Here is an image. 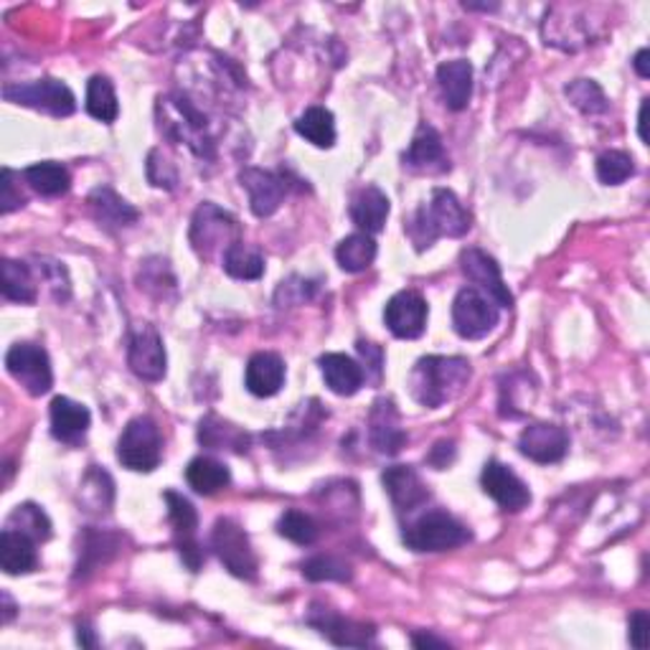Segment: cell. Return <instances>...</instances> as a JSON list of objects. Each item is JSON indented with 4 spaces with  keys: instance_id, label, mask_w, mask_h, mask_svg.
I'll list each match as a JSON object with an SVG mask.
<instances>
[{
    "instance_id": "9a60e30c",
    "label": "cell",
    "mask_w": 650,
    "mask_h": 650,
    "mask_svg": "<svg viewBox=\"0 0 650 650\" xmlns=\"http://www.w3.org/2000/svg\"><path fill=\"white\" fill-rule=\"evenodd\" d=\"M305 621H308L310 628H316L320 636L331 640L333 646L366 648V646H371L376 638V630L371 628V625L348 621V617L335 615L328 607H320V605H312Z\"/></svg>"
},
{
    "instance_id": "836d02e7",
    "label": "cell",
    "mask_w": 650,
    "mask_h": 650,
    "mask_svg": "<svg viewBox=\"0 0 650 650\" xmlns=\"http://www.w3.org/2000/svg\"><path fill=\"white\" fill-rule=\"evenodd\" d=\"M3 297L5 300H13V303H21V305H31L38 300V287H36V280H34V272L26 262H19V260H3Z\"/></svg>"
},
{
    "instance_id": "1f68e13d",
    "label": "cell",
    "mask_w": 650,
    "mask_h": 650,
    "mask_svg": "<svg viewBox=\"0 0 650 650\" xmlns=\"http://www.w3.org/2000/svg\"><path fill=\"white\" fill-rule=\"evenodd\" d=\"M295 132L308 140L316 147H333L335 145V120L333 113L326 107H308L295 120Z\"/></svg>"
},
{
    "instance_id": "5bb4252c",
    "label": "cell",
    "mask_w": 650,
    "mask_h": 650,
    "mask_svg": "<svg viewBox=\"0 0 650 650\" xmlns=\"http://www.w3.org/2000/svg\"><path fill=\"white\" fill-rule=\"evenodd\" d=\"M481 485L485 496H491L504 511L519 513L531 504L529 485L513 473L511 468L498 463V460H488L481 473Z\"/></svg>"
},
{
    "instance_id": "b9f144b4",
    "label": "cell",
    "mask_w": 650,
    "mask_h": 650,
    "mask_svg": "<svg viewBox=\"0 0 650 650\" xmlns=\"http://www.w3.org/2000/svg\"><path fill=\"white\" fill-rule=\"evenodd\" d=\"M303 575L310 582H348L351 567L346 562L331 557V554H318L303 564Z\"/></svg>"
},
{
    "instance_id": "f35d334b",
    "label": "cell",
    "mask_w": 650,
    "mask_h": 650,
    "mask_svg": "<svg viewBox=\"0 0 650 650\" xmlns=\"http://www.w3.org/2000/svg\"><path fill=\"white\" fill-rule=\"evenodd\" d=\"M564 94H567V99L575 105L582 115H602L607 113L610 102L605 97V92L598 82L592 80H575L569 82L567 87H564Z\"/></svg>"
},
{
    "instance_id": "8d00e7d4",
    "label": "cell",
    "mask_w": 650,
    "mask_h": 650,
    "mask_svg": "<svg viewBox=\"0 0 650 650\" xmlns=\"http://www.w3.org/2000/svg\"><path fill=\"white\" fill-rule=\"evenodd\" d=\"M80 488H82V504L87 506V511H97V513L109 511V506H113V498H115V483L105 470L92 465L90 473L84 475Z\"/></svg>"
},
{
    "instance_id": "c3c4849f",
    "label": "cell",
    "mask_w": 650,
    "mask_h": 650,
    "mask_svg": "<svg viewBox=\"0 0 650 650\" xmlns=\"http://www.w3.org/2000/svg\"><path fill=\"white\" fill-rule=\"evenodd\" d=\"M76 643H80L82 648H97L99 646L97 638H94V630L90 628L87 623L76 628Z\"/></svg>"
},
{
    "instance_id": "cb8c5ba5",
    "label": "cell",
    "mask_w": 650,
    "mask_h": 650,
    "mask_svg": "<svg viewBox=\"0 0 650 650\" xmlns=\"http://www.w3.org/2000/svg\"><path fill=\"white\" fill-rule=\"evenodd\" d=\"M437 84H440L445 105L452 113H463L473 97V64L468 59H452L437 67Z\"/></svg>"
},
{
    "instance_id": "44dd1931",
    "label": "cell",
    "mask_w": 650,
    "mask_h": 650,
    "mask_svg": "<svg viewBox=\"0 0 650 650\" xmlns=\"http://www.w3.org/2000/svg\"><path fill=\"white\" fill-rule=\"evenodd\" d=\"M92 414L84 404L69 397H57L51 402V435L64 445H80L87 437Z\"/></svg>"
},
{
    "instance_id": "d6a6232c",
    "label": "cell",
    "mask_w": 650,
    "mask_h": 650,
    "mask_svg": "<svg viewBox=\"0 0 650 650\" xmlns=\"http://www.w3.org/2000/svg\"><path fill=\"white\" fill-rule=\"evenodd\" d=\"M335 260H339L341 270L351 272V275L369 270L376 260L374 237L371 234L356 232V234H351V237L341 239V245L335 247Z\"/></svg>"
},
{
    "instance_id": "e575fe53",
    "label": "cell",
    "mask_w": 650,
    "mask_h": 650,
    "mask_svg": "<svg viewBox=\"0 0 650 650\" xmlns=\"http://www.w3.org/2000/svg\"><path fill=\"white\" fill-rule=\"evenodd\" d=\"M23 178H26V184L42 196H64L69 191V186H72L69 170L61 166V163H54V161L34 163V166L23 170Z\"/></svg>"
},
{
    "instance_id": "681fc988",
    "label": "cell",
    "mask_w": 650,
    "mask_h": 650,
    "mask_svg": "<svg viewBox=\"0 0 650 650\" xmlns=\"http://www.w3.org/2000/svg\"><path fill=\"white\" fill-rule=\"evenodd\" d=\"M648 57H650L648 49H640V51L636 54V61H633V64H636V72H638L640 76H643V80H648V76H650V69H648Z\"/></svg>"
},
{
    "instance_id": "bcb514c9",
    "label": "cell",
    "mask_w": 650,
    "mask_h": 650,
    "mask_svg": "<svg viewBox=\"0 0 650 650\" xmlns=\"http://www.w3.org/2000/svg\"><path fill=\"white\" fill-rule=\"evenodd\" d=\"M452 460H456V445L445 442V440L437 442L433 448V452L427 456V463L435 465L437 470H445L452 463Z\"/></svg>"
},
{
    "instance_id": "f546056e",
    "label": "cell",
    "mask_w": 650,
    "mask_h": 650,
    "mask_svg": "<svg viewBox=\"0 0 650 650\" xmlns=\"http://www.w3.org/2000/svg\"><path fill=\"white\" fill-rule=\"evenodd\" d=\"M120 549V539L107 534V531L87 529L80 546V564H76V577H87L99 564H107Z\"/></svg>"
},
{
    "instance_id": "f1b7e54d",
    "label": "cell",
    "mask_w": 650,
    "mask_h": 650,
    "mask_svg": "<svg viewBox=\"0 0 650 650\" xmlns=\"http://www.w3.org/2000/svg\"><path fill=\"white\" fill-rule=\"evenodd\" d=\"M186 481L199 496H214L232 483V473L214 458H193L186 468Z\"/></svg>"
},
{
    "instance_id": "603a6c76",
    "label": "cell",
    "mask_w": 650,
    "mask_h": 650,
    "mask_svg": "<svg viewBox=\"0 0 650 650\" xmlns=\"http://www.w3.org/2000/svg\"><path fill=\"white\" fill-rule=\"evenodd\" d=\"M389 211H391V201L379 186H364L362 191L354 193V199H351V206H348L351 222H354L364 234H371V237L383 229V224H387L389 218Z\"/></svg>"
},
{
    "instance_id": "3957f363",
    "label": "cell",
    "mask_w": 650,
    "mask_h": 650,
    "mask_svg": "<svg viewBox=\"0 0 650 650\" xmlns=\"http://www.w3.org/2000/svg\"><path fill=\"white\" fill-rule=\"evenodd\" d=\"M404 544L410 546L412 552H450L458 549L470 542V531L463 527L456 516L445 511H427L419 516L417 521H412L410 527L404 529Z\"/></svg>"
},
{
    "instance_id": "277c9868",
    "label": "cell",
    "mask_w": 650,
    "mask_h": 650,
    "mask_svg": "<svg viewBox=\"0 0 650 650\" xmlns=\"http://www.w3.org/2000/svg\"><path fill=\"white\" fill-rule=\"evenodd\" d=\"M163 458V437L153 417H135L117 440V460L132 473H153Z\"/></svg>"
},
{
    "instance_id": "f6af8a7d",
    "label": "cell",
    "mask_w": 650,
    "mask_h": 650,
    "mask_svg": "<svg viewBox=\"0 0 650 650\" xmlns=\"http://www.w3.org/2000/svg\"><path fill=\"white\" fill-rule=\"evenodd\" d=\"M628 628H630V643L638 650H646L650 638V615L646 610H636V613L630 615Z\"/></svg>"
},
{
    "instance_id": "ba28073f",
    "label": "cell",
    "mask_w": 650,
    "mask_h": 650,
    "mask_svg": "<svg viewBox=\"0 0 650 650\" xmlns=\"http://www.w3.org/2000/svg\"><path fill=\"white\" fill-rule=\"evenodd\" d=\"M5 369L31 397H44L54 383L51 358L36 343H13L5 354Z\"/></svg>"
},
{
    "instance_id": "30bf717a",
    "label": "cell",
    "mask_w": 650,
    "mask_h": 650,
    "mask_svg": "<svg viewBox=\"0 0 650 650\" xmlns=\"http://www.w3.org/2000/svg\"><path fill=\"white\" fill-rule=\"evenodd\" d=\"M128 366L130 371L143 381H161L168 369L166 346H163L161 333L155 331V326L143 323L130 333L128 346Z\"/></svg>"
},
{
    "instance_id": "484cf974",
    "label": "cell",
    "mask_w": 650,
    "mask_h": 650,
    "mask_svg": "<svg viewBox=\"0 0 650 650\" xmlns=\"http://www.w3.org/2000/svg\"><path fill=\"white\" fill-rule=\"evenodd\" d=\"M320 371H323L326 387L339 397H354L364 387V366L346 354L320 356Z\"/></svg>"
},
{
    "instance_id": "83f0119b",
    "label": "cell",
    "mask_w": 650,
    "mask_h": 650,
    "mask_svg": "<svg viewBox=\"0 0 650 650\" xmlns=\"http://www.w3.org/2000/svg\"><path fill=\"white\" fill-rule=\"evenodd\" d=\"M199 442L209 450L247 452L249 435L241 427L232 425V422L216 417V414H209L199 425Z\"/></svg>"
},
{
    "instance_id": "4dcf8cb0",
    "label": "cell",
    "mask_w": 650,
    "mask_h": 650,
    "mask_svg": "<svg viewBox=\"0 0 650 650\" xmlns=\"http://www.w3.org/2000/svg\"><path fill=\"white\" fill-rule=\"evenodd\" d=\"M222 268L234 280H260L264 275V257L257 247L237 239L222 255Z\"/></svg>"
},
{
    "instance_id": "d590c367",
    "label": "cell",
    "mask_w": 650,
    "mask_h": 650,
    "mask_svg": "<svg viewBox=\"0 0 650 650\" xmlns=\"http://www.w3.org/2000/svg\"><path fill=\"white\" fill-rule=\"evenodd\" d=\"M87 113L99 122H115L117 115H120V105H117V94L113 82L107 76H92L87 82V102H84Z\"/></svg>"
},
{
    "instance_id": "816d5d0a",
    "label": "cell",
    "mask_w": 650,
    "mask_h": 650,
    "mask_svg": "<svg viewBox=\"0 0 650 650\" xmlns=\"http://www.w3.org/2000/svg\"><path fill=\"white\" fill-rule=\"evenodd\" d=\"M3 605H5V610H3V623H11L13 615H15V605L11 602V598H8V594H3Z\"/></svg>"
},
{
    "instance_id": "74e56055",
    "label": "cell",
    "mask_w": 650,
    "mask_h": 650,
    "mask_svg": "<svg viewBox=\"0 0 650 650\" xmlns=\"http://www.w3.org/2000/svg\"><path fill=\"white\" fill-rule=\"evenodd\" d=\"M5 527L15 529V531H23V534L36 539V542H46V539H51L49 516H46L36 504L15 506L13 513L8 516Z\"/></svg>"
},
{
    "instance_id": "52a82bcc",
    "label": "cell",
    "mask_w": 650,
    "mask_h": 650,
    "mask_svg": "<svg viewBox=\"0 0 650 650\" xmlns=\"http://www.w3.org/2000/svg\"><path fill=\"white\" fill-rule=\"evenodd\" d=\"M500 320V308L475 287H463L452 300V326L465 341H481Z\"/></svg>"
},
{
    "instance_id": "4fadbf2b",
    "label": "cell",
    "mask_w": 650,
    "mask_h": 650,
    "mask_svg": "<svg viewBox=\"0 0 650 650\" xmlns=\"http://www.w3.org/2000/svg\"><path fill=\"white\" fill-rule=\"evenodd\" d=\"M429 305L425 297L414 289H402L397 293L383 308V323L391 331V335L402 341H414L427 331Z\"/></svg>"
},
{
    "instance_id": "7bdbcfd3",
    "label": "cell",
    "mask_w": 650,
    "mask_h": 650,
    "mask_svg": "<svg viewBox=\"0 0 650 650\" xmlns=\"http://www.w3.org/2000/svg\"><path fill=\"white\" fill-rule=\"evenodd\" d=\"M147 178H153V186L158 188H168V191H174L176 184H178V174L174 168V163H168L163 158L161 151H153L147 155Z\"/></svg>"
},
{
    "instance_id": "ac0fdd59",
    "label": "cell",
    "mask_w": 650,
    "mask_h": 650,
    "mask_svg": "<svg viewBox=\"0 0 650 650\" xmlns=\"http://www.w3.org/2000/svg\"><path fill=\"white\" fill-rule=\"evenodd\" d=\"M239 181L241 188H247L249 193V209L260 218L275 214L287 193V181L280 174H275V170L245 168L239 174Z\"/></svg>"
},
{
    "instance_id": "d6986e66",
    "label": "cell",
    "mask_w": 650,
    "mask_h": 650,
    "mask_svg": "<svg viewBox=\"0 0 650 650\" xmlns=\"http://www.w3.org/2000/svg\"><path fill=\"white\" fill-rule=\"evenodd\" d=\"M383 488H387L391 504L399 513H412L429 500V488L422 481L419 473L410 465H391L381 475Z\"/></svg>"
},
{
    "instance_id": "7402d4cb",
    "label": "cell",
    "mask_w": 650,
    "mask_h": 650,
    "mask_svg": "<svg viewBox=\"0 0 650 650\" xmlns=\"http://www.w3.org/2000/svg\"><path fill=\"white\" fill-rule=\"evenodd\" d=\"M245 387L249 394L270 399L275 397L277 391L285 387V362L272 351H260L249 358L247 371H245Z\"/></svg>"
},
{
    "instance_id": "e0dca14e",
    "label": "cell",
    "mask_w": 650,
    "mask_h": 650,
    "mask_svg": "<svg viewBox=\"0 0 650 650\" xmlns=\"http://www.w3.org/2000/svg\"><path fill=\"white\" fill-rule=\"evenodd\" d=\"M404 166L412 170V174H448L450 170V158L445 153L442 138L433 125L422 122L417 132H414L410 147L404 153Z\"/></svg>"
},
{
    "instance_id": "5b68a950",
    "label": "cell",
    "mask_w": 650,
    "mask_h": 650,
    "mask_svg": "<svg viewBox=\"0 0 650 650\" xmlns=\"http://www.w3.org/2000/svg\"><path fill=\"white\" fill-rule=\"evenodd\" d=\"M211 549H214L218 562L224 564V569L229 571V575L247 579V582L257 579L260 562H257V554L252 549L247 531L241 529L237 521L218 519L214 523V531H211Z\"/></svg>"
},
{
    "instance_id": "9c48e42d",
    "label": "cell",
    "mask_w": 650,
    "mask_h": 650,
    "mask_svg": "<svg viewBox=\"0 0 650 650\" xmlns=\"http://www.w3.org/2000/svg\"><path fill=\"white\" fill-rule=\"evenodd\" d=\"M3 97L13 105H23L31 109H42L51 117L74 115L76 99L74 92L59 80H38L31 84H8Z\"/></svg>"
},
{
    "instance_id": "4316f807",
    "label": "cell",
    "mask_w": 650,
    "mask_h": 650,
    "mask_svg": "<svg viewBox=\"0 0 650 650\" xmlns=\"http://www.w3.org/2000/svg\"><path fill=\"white\" fill-rule=\"evenodd\" d=\"M36 539L5 527L3 534H0V567H3L5 575H28V571L36 569Z\"/></svg>"
},
{
    "instance_id": "7a4b0ae2",
    "label": "cell",
    "mask_w": 650,
    "mask_h": 650,
    "mask_svg": "<svg viewBox=\"0 0 650 650\" xmlns=\"http://www.w3.org/2000/svg\"><path fill=\"white\" fill-rule=\"evenodd\" d=\"M470 214L463 203L450 188H435L429 201L419 211H414L404 232L410 234L412 245L419 249H429L440 237L460 239L470 232Z\"/></svg>"
},
{
    "instance_id": "d4e9b609",
    "label": "cell",
    "mask_w": 650,
    "mask_h": 650,
    "mask_svg": "<svg viewBox=\"0 0 650 650\" xmlns=\"http://www.w3.org/2000/svg\"><path fill=\"white\" fill-rule=\"evenodd\" d=\"M90 209L97 224L105 226V229H125V226H132L140 218V211L109 186L94 188L90 196Z\"/></svg>"
},
{
    "instance_id": "8992f818",
    "label": "cell",
    "mask_w": 650,
    "mask_h": 650,
    "mask_svg": "<svg viewBox=\"0 0 650 650\" xmlns=\"http://www.w3.org/2000/svg\"><path fill=\"white\" fill-rule=\"evenodd\" d=\"M239 239V224L229 211L218 209L216 203L203 201L196 209L191 222V245L201 257H214L216 252H226L234 241Z\"/></svg>"
},
{
    "instance_id": "ee69618b",
    "label": "cell",
    "mask_w": 650,
    "mask_h": 650,
    "mask_svg": "<svg viewBox=\"0 0 650 650\" xmlns=\"http://www.w3.org/2000/svg\"><path fill=\"white\" fill-rule=\"evenodd\" d=\"M15 174L11 168H3V193H0V211L3 214H11V211L21 209L26 199H23V193L15 188Z\"/></svg>"
},
{
    "instance_id": "6da1fadb",
    "label": "cell",
    "mask_w": 650,
    "mask_h": 650,
    "mask_svg": "<svg viewBox=\"0 0 650 650\" xmlns=\"http://www.w3.org/2000/svg\"><path fill=\"white\" fill-rule=\"evenodd\" d=\"M468 358L460 356H425L414 364L410 374L412 397L427 410H440V406L456 402L470 383Z\"/></svg>"
},
{
    "instance_id": "8fae6325",
    "label": "cell",
    "mask_w": 650,
    "mask_h": 650,
    "mask_svg": "<svg viewBox=\"0 0 650 650\" xmlns=\"http://www.w3.org/2000/svg\"><path fill=\"white\" fill-rule=\"evenodd\" d=\"M163 498H166V504H168V519H170V527H174L178 554H181V559L188 569L199 571L203 559H206V554H203L199 542H196L199 513H196L191 500L181 496V493L166 491L163 493Z\"/></svg>"
},
{
    "instance_id": "7dc6e473",
    "label": "cell",
    "mask_w": 650,
    "mask_h": 650,
    "mask_svg": "<svg viewBox=\"0 0 650 650\" xmlns=\"http://www.w3.org/2000/svg\"><path fill=\"white\" fill-rule=\"evenodd\" d=\"M412 646L414 648H448V640L429 636V633H417V636H412Z\"/></svg>"
},
{
    "instance_id": "7c38bea8",
    "label": "cell",
    "mask_w": 650,
    "mask_h": 650,
    "mask_svg": "<svg viewBox=\"0 0 650 650\" xmlns=\"http://www.w3.org/2000/svg\"><path fill=\"white\" fill-rule=\"evenodd\" d=\"M460 270L463 275L473 282L475 289H481L483 295H488L498 308H513V295L500 275L498 262L493 260L488 252L477 247H468L460 255Z\"/></svg>"
},
{
    "instance_id": "60d3db41",
    "label": "cell",
    "mask_w": 650,
    "mask_h": 650,
    "mask_svg": "<svg viewBox=\"0 0 650 650\" xmlns=\"http://www.w3.org/2000/svg\"><path fill=\"white\" fill-rule=\"evenodd\" d=\"M598 178L605 186H621L636 176V161L625 151H605L598 158Z\"/></svg>"
},
{
    "instance_id": "ab89813d",
    "label": "cell",
    "mask_w": 650,
    "mask_h": 650,
    "mask_svg": "<svg viewBox=\"0 0 650 650\" xmlns=\"http://www.w3.org/2000/svg\"><path fill=\"white\" fill-rule=\"evenodd\" d=\"M277 534L285 536L287 542H293V544L310 546V544H316L320 529H318V523L312 521V516H308L305 511H297V508H289V511L280 516Z\"/></svg>"
},
{
    "instance_id": "2e32d148",
    "label": "cell",
    "mask_w": 650,
    "mask_h": 650,
    "mask_svg": "<svg viewBox=\"0 0 650 650\" xmlns=\"http://www.w3.org/2000/svg\"><path fill=\"white\" fill-rule=\"evenodd\" d=\"M519 450L523 458L534 460L539 465H552L569 452L567 429L552 422H534L523 429L519 437Z\"/></svg>"
},
{
    "instance_id": "f907efd6",
    "label": "cell",
    "mask_w": 650,
    "mask_h": 650,
    "mask_svg": "<svg viewBox=\"0 0 650 650\" xmlns=\"http://www.w3.org/2000/svg\"><path fill=\"white\" fill-rule=\"evenodd\" d=\"M648 102L650 99H643V105H640V115H638V135L643 143H648V132H646V115H648Z\"/></svg>"
},
{
    "instance_id": "ffe728a7",
    "label": "cell",
    "mask_w": 650,
    "mask_h": 650,
    "mask_svg": "<svg viewBox=\"0 0 650 650\" xmlns=\"http://www.w3.org/2000/svg\"><path fill=\"white\" fill-rule=\"evenodd\" d=\"M369 442L381 456H397L406 445V433L391 399H376L369 414Z\"/></svg>"
}]
</instances>
